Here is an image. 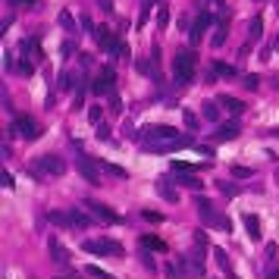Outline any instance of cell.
Masks as SVG:
<instances>
[{
  "mask_svg": "<svg viewBox=\"0 0 279 279\" xmlns=\"http://www.w3.org/2000/svg\"><path fill=\"white\" fill-rule=\"evenodd\" d=\"M195 54L191 50H179L176 57H172V78H176V85H191V78H195Z\"/></svg>",
  "mask_w": 279,
  "mask_h": 279,
  "instance_id": "6da1fadb",
  "label": "cell"
},
{
  "mask_svg": "<svg viewBox=\"0 0 279 279\" xmlns=\"http://www.w3.org/2000/svg\"><path fill=\"white\" fill-rule=\"evenodd\" d=\"M10 135H19V138H25V141H35V138H41V125H38L31 116H16L13 125H10Z\"/></svg>",
  "mask_w": 279,
  "mask_h": 279,
  "instance_id": "7a4b0ae2",
  "label": "cell"
},
{
  "mask_svg": "<svg viewBox=\"0 0 279 279\" xmlns=\"http://www.w3.org/2000/svg\"><path fill=\"white\" fill-rule=\"evenodd\" d=\"M191 135H179V138H170V141H144V151L151 154H170V151H182V148H191Z\"/></svg>",
  "mask_w": 279,
  "mask_h": 279,
  "instance_id": "3957f363",
  "label": "cell"
},
{
  "mask_svg": "<svg viewBox=\"0 0 279 279\" xmlns=\"http://www.w3.org/2000/svg\"><path fill=\"white\" fill-rule=\"evenodd\" d=\"M85 251H88V254H110V257H119L123 254V245L119 242H113V238H88V242L82 245Z\"/></svg>",
  "mask_w": 279,
  "mask_h": 279,
  "instance_id": "277c9868",
  "label": "cell"
},
{
  "mask_svg": "<svg viewBox=\"0 0 279 279\" xmlns=\"http://www.w3.org/2000/svg\"><path fill=\"white\" fill-rule=\"evenodd\" d=\"M35 172H38V176H63V172H66V160L57 157V154H44V157L35 160Z\"/></svg>",
  "mask_w": 279,
  "mask_h": 279,
  "instance_id": "5b68a950",
  "label": "cell"
},
{
  "mask_svg": "<svg viewBox=\"0 0 279 279\" xmlns=\"http://www.w3.org/2000/svg\"><path fill=\"white\" fill-rule=\"evenodd\" d=\"M113 82H116L113 69H110V66H104V69L97 72V78H94V85H91V91H94L97 97H101V94H107V97H110L113 91H116V88H113Z\"/></svg>",
  "mask_w": 279,
  "mask_h": 279,
  "instance_id": "8992f818",
  "label": "cell"
},
{
  "mask_svg": "<svg viewBox=\"0 0 279 279\" xmlns=\"http://www.w3.org/2000/svg\"><path fill=\"white\" fill-rule=\"evenodd\" d=\"M141 135H144V141H170V138H179L172 125H144Z\"/></svg>",
  "mask_w": 279,
  "mask_h": 279,
  "instance_id": "52a82bcc",
  "label": "cell"
},
{
  "mask_svg": "<svg viewBox=\"0 0 279 279\" xmlns=\"http://www.w3.org/2000/svg\"><path fill=\"white\" fill-rule=\"evenodd\" d=\"M76 170L85 176V182H91V185H101V172H97V167H94V163H91L85 154H78V157H76Z\"/></svg>",
  "mask_w": 279,
  "mask_h": 279,
  "instance_id": "ba28073f",
  "label": "cell"
},
{
  "mask_svg": "<svg viewBox=\"0 0 279 279\" xmlns=\"http://www.w3.org/2000/svg\"><path fill=\"white\" fill-rule=\"evenodd\" d=\"M85 207H88V214L94 217V220H104V223H119V214H116V210H110L107 204H97V201H85Z\"/></svg>",
  "mask_w": 279,
  "mask_h": 279,
  "instance_id": "9c48e42d",
  "label": "cell"
},
{
  "mask_svg": "<svg viewBox=\"0 0 279 279\" xmlns=\"http://www.w3.org/2000/svg\"><path fill=\"white\" fill-rule=\"evenodd\" d=\"M47 251H50V257H54V264H60V267H69V251L60 245V238L57 235H50L47 238Z\"/></svg>",
  "mask_w": 279,
  "mask_h": 279,
  "instance_id": "30bf717a",
  "label": "cell"
},
{
  "mask_svg": "<svg viewBox=\"0 0 279 279\" xmlns=\"http://www.w3.org/2000/svg\"><path fill=\"white\" fill-rule=\"evenodd\" d=\"M210 22H214V16L210 13H201V16L195 19V25H191V31H188V38H191V44H198L204 38V31L210 29Z\"/></svg>",
  "mask_w": 279,
  "mask_h": 279,
  "instance_id": "8fae6325",
  "label": "cell"
},
{
  "mask_svg": "<svg viewBox=\"0 0 279 279\" xmlns=\"http://www.w3.org/2000/svg\"><path fill=\"white\" fill-rule=\"evenodd\" d=\"M242 223H245V232H248L251 242H261V220H257L254 214H245Z\"/></svg>",
  "mask_w": 279,
  "mask_h": 279,
  "instance_id": "7c38bea8",
  "label": "cell"
},
{
  "mask_svg": "<svg viewBox=\"0 0 279 279\" xmlns=\"http://www.w3.org/2000/svg\"><path fill=\"white\" fill-rule=\"evenodd\" d=\"M172 182L185 185V188H201V179H198L195 172H172Z\"/></svg>",
  "mask_w": 279,
  "mask_h": 279,
  "instance_id": "4fadbf2b",
  "label": "cell"
},
{
  "mask_svg": "<svg viewBox=\"0 0 279 279\" xmlns=\"http://www.w3.org/2000/svg\"><path fill=\"white\" fill-rule=\"evenodd\" d=\"M94 41H97V44H101V47H104V50H110V47H113V44H116V38H113V35H110V29H107V25H97V29H94Z\"/></svg>",
  "mask_w": 279,
  "mask_h": 279,
  "instance_id": "5bb4252c",
  "label": "cell"
},
{
  "mask_svg": "<svg viewBox=\"0 0 279 279\" xmlns=\"http://www.w3.org/2000/svg\"><path fill=\"white\" fill-rule=\"evenodd\" d=\"M195 210H198V214H201V220H204V223H207V220H210V217H214V214H217V210H214V204H210V201H207V198H201V195H198V198H195Z\"/></svg>",
  "mask_w": 279,
  "mask_h": 279,
  "instance_id": "9a60e30c",
  "label": "cell"
},
{
  "mask_svg": "<svg viewBox=\"0 0 279 279\" xmlns=\"http://www.w3.org/2000/svg\"><path fill=\"white\" fill-rule=\"evenodd\" d=\"M261 35H264V16H254V19H251V25H248V41L257 44V41H261Z\"/></svg>",
  "mask_w": 279,
  "mask_h": 279,
  "instance_id": "2e32d148",
  "label": "cell"
},
{
  "mask_svg": "<svg viewBox=\"0 0 279 279\" xmlns=\"http://www.w3.org/2000/svg\"><path fill=\"white\" fill-rule=\"evenodd\" d=\"M201 116L207 119V123H217V119H220V104L217 101H204L201 104Z\"/></svg>",
  "mask_w": 279,
  "mask_h": 279,
  "instance_id": "e0dca14e",
  "label": "cell"
},
{
  "mask_svg": "<svg viewBox=\"0 0 279 279\" xmlns=\"http://www.w3.org/2000/svg\"><path fill=\"white\" fill-rule=\"evenodd\" d=\"M214 138H217V141H232V138H238V125H235V123L220 125V129L214 132Z\"/></svg>",
  "mask_w": 279,
  "mask_h": 279,
  "instance_id": "ac0fdd59",
  "label": "cell"
},
{
  "mask_svg": "<svg viewBox=\"0 0 279 279\" xmlns=\"http://www.w3.org/2000/svg\"><path fill=\"white\" fill-rule=\"evenodd\" d=\"M217 104H220V107H226V113H242V110H245V104L238 101V97H232V94H223Z\"/></svg>",
  "mask_w": 279,
  "mask_h": 279,
  "instance_id": "d6986e66",
  "label": "cell"
},
{
  "mask_svg": "<svg viewBox=\"0 0 279 279\" xmlns=\"http://www.w3.org/2000/svg\"><path fill=\"white\" fill-rule=\"evenodd\" d=\"M97 167H101L104 172H110L113 179H129V172H125V167H116V163H107V160H101Z\"/></svg>",
  "mask_w": 279,
  "mask_h": 279,
  "instance_id": "ffe728a7",
  "label": "cell"
},
{
  "mask_svg": "<svg viewBox=\"0 0 279 279\" xmlns=\"http://www.w3.org/2000/svg\"><path fill=\"white\" fill-rule=\"evenodd\" d=\"M141 248H151V251H167V245H163V238H157V235H141Z\"/></svg>",
  "mask_w": 279,
  "mask_h": 279,
  "instance_id": "44dd1931",
  "label": "cell"
},
{
  "mask_svg": "<svg viewBox=\"0 0 279 279\" xmlns=\"http://www.w3.org/2000/svg\"><path fill=\"white\" fill-rule=\"evenodd\" d=\"M226 29H229V22H226V19H223V22H220V25H217V35H214V38H210V44H214V47H223V41H226V35H229V31H226Z\"/></svg>",
  "mask_w": 279,
  "mask_h": 279,
  "instance_id": "7402d4cb",
  "label": "cell"
},
{
  "mask_svg": "<svg viewBox=\"0 0 279 279\" xmlns=\"http://www.w3.org/2000/svg\"><path fill=\"white\" fill-rule=\"evenodd\" d=\"M69 223L78 226V229H85V226H88V217H85L78 207H69Z\"/></svg>",
  "mask_w": 279,
  "mask_h": 279,
  "instance_id": "603a6c76",
  "label": "cell"
},
{
  "mask_svg": "<svg viewBox=\"0 0 279 279\" xmlns=\"http://www.w3.org/2000/svg\"><path fill=\"white\" fill-rule=\"evenodd\" d=\"M57 22L63 25L66 31H76V19H72V13H69V10H63V13H60V16H57Z\"/></svg>",
  "mask_w": 279,
  "mask_h": 279,
  "instance_id": "cb8c5ba5",
  "label": "cell"
},
{
  "mask_svg": "<svg viewBox=\"0 0 279 279\" xmlns=\"http://www.w3.org/2000/svg\"><path fill=\"white\" fill-rule=\"evenodd\" d=\"M167 25H170V10L167 6H157V29L167 31Z\"/></svg>",
  "mask_w": 279,
  "mask_h": 279,
  "instance_id": "d4e9b609",
  "label": "cell"
},
{
  "mask_svg": "<svg viewBox=\"0 0 279 279\" xmlns=\"http://www.w3.org/2000/svg\"><path fill=\"white\" fill-rule=\"evenodd\" d=\"M157 191H160V195H163V198H167V201H176V198H179V195H176V191H172V188H170V185H167V179H157Z\"/></svg>",
  "mask_w": 279,
  "mask_h": 279,
  "instance_id": "484cf974",
  "label": "cell"
},
{
  "mask_svg": "<svg viewBox=\"0 0 279 279\" xmlns=\"http://www.w3.org/2000/svg\"><path fill=\"white\" fill-rule=\"evenodd\" d=\"M110 54L116 57V60H129V47H125L123 41H116V44H113V47H110Z\"/></svg>",
  "mask_w": 279,
  "mask_h": 279,
  "instance_id": "4316f807",
  "label": "cell"
},
{
  "mask_svg": "<svg viewBox=\"0 0 279 279\" xmlns=\"http://www.w3.org/2000/svg\"><path fill=\"white\" fill-rule=\"evenodd\" d=\"M85 273L88 276H94V279H113L107 270H101V267H94V264H88V267H85Z\"/></svg>",
  "mask_w": 279,
  "mask_h": 279,
  "instance_id": "83f0119b",
  "label": "cell"
},
{
  "mask_svg": "<svg viewBox=\"0 0 279 279\" xmlns=\"http://www.w3.org/2000/svg\"><path fill=\"white\" fill-rule=\"evenodd\" d=\"M47 217H50V223H57V226H72V223H69V214H60V210H50Z\"/></svg>",
  "mask_w": 279,
  "mask_h": 279,
  "instance_id": "f1b7e54d",
  "label": "cell"
},
{
  "mask_svg": "<svg viewBox=\"0 0 279 279\" xmlns=\"http://www.w3.org/2000/svg\"><path fill=\"white\" fill-rule=\"evenodd\" d=\"M214 69L220 72L223 78H235V69H232V66H226V63H220V60H217V63H214Z\"/></svg>",
  "mask_w": 279,
  "mask_h": 279,
  "instance_id": "f546056e",
  "label": "cell"
},
{
  "mask_svg": "<svg viewBox=\"0 0 279 279\" xmlns=\"http://www.w3.org/2000/svg\"><path fill=\"white\" fill-rule=\"evenodd\" d=\"M232 176H235V179H251L254 170H251V167H232Z\"/></svg>",
  "mask_w": 279,
  "mask_h": 279,
  "instance_id": "4dcf8cb0",
  "label": "cell"
},
{
  "mask_svg": "<svg viewBox=\"0 0 279 279\" xmlns=\"http://www.w3.org/2000/svg\"><path fill=\"white\" fill-rule=\"evenodd\" d=\"M214 257H217V264H220L223 270H229V257H226V251H223V248H214Z\"/></svg>",
  "mask_w": 279,
  "mask_h": 279,
  "instance_id": "1f68e13d",
  "label": "cell"
},
{
  "mask_svg": "<svg viewBox=\"0 0 279 279\" xmlns=\"http://www.w3.org/2000/svg\"><path fill=\"white\" fill-rule=\"evenodd\" d=\"M242 85H245V88H248V91H254L257 85H261V78H257L254 72H251V76H245V78H242Z\"/></svg>",
  "mask_w": 279,
  "mask_h": 279,
  "instance_id": "d6a6232c",
  "label": "cell"
},
{
  "mask_svg": "<svg viewBox=\"0 0 279 279\" xmlns=\"http://www.w3.org/2000/svg\"><path fill=\"white\" fill-rule=\"evenodd\" d=\"M182 119H185V125H188V129H198V116L191 110H182Z\"/></svg>",
  "mask_w": 279,
  "mask_h": 279,
  "instance_id": "836d02e7",
  "label": "cell"
},
{
  "mask_svg": "<svg viewBox=\"0 0 279 279\" xmlns=\"http://www.w3.org/2000/svg\"><path fill=\"white\" fill-rule=\"evenodd\" d=\"M88 119H91L94 125H101V123H104V113H101V107H91V110H88Z\"/></svg>",
  "mask_w": 279,
  "mask_h": 279,
  "instance_id": "e575fe53",
  "label": "cell"
},
{
  "mask_svg": "<svg viewBox=\"0 0 279 279\" xmlns=\"http://www.w3.org/2000/svg\"><path fill=\"white\" fill-rule=\"evenodd\" d=\"M60 88H63V91L72 88V72H60Z\"/></svg>",
  "mask_w": 279,
  "mask_h": 279,
  "instance_id": "d590c367",
  "label": "cell"
},
{
  "mask_svg": "<svg viewBox=\"0 0 279 279\" xmlns=\"http://www.w3.org/2000/svg\"><path fill=\"white\" fill-rule=\"evenodd\" d=\"M154 6V0H141V19H138V25H144V19H148V10Z\"/></svg>",
  "mask_w": 279,
  "mask_h": 279,
  "instance_id": "8d00e7d4",
  "label": "cell"
},
{
  "mask_svg": "<svg viewBox=\"0 0 279 279\" xmlns=\"http://www.w3.org/2000/svg\"><path fill=\"white\" fill-rule=\"evenodd\" d=\"M195 245H198V248L207 245V232H204V229H195Z\"/></svg>",
  "mask_w": 279,
  "mask_h": 279,
  "instance_id": "74e56055",
  "label": "cell"
},
{
  "mask_svg": "<svg viewBox=\"0 0 279 279\" xmlns=\"http://www.w3.org/2000/svg\"><path fill=\"white\" fill-rule=\"evenodd\" d=\"M220 191H223V195H238V188H235V185H232V182H220Z\"/></svg>",
  "mask_w": 279,
  "mask_h": 279,
  "instance_id": "f35d334b",
  "label": "cell"
},
{
  "mask_svg": "<svg viewBox=\"0 0 279 279\" xmlns=\"http://www.w3.org/2000/svg\"><path fill=\"white\" fill-rule=\"evenodd\" d=\"M141 217H144V220H151V223H160V220H163L157 210H141Z\"/></svg>",
  "mask_w": 279,
  "mask_h": 279,
  "instance_id": "ab89813d",
  "label": "cell"
},
{
  "mask_svg": "<svg viewBox=\"0 0 279 279\" xmlns=\"http://www.w3.org/2000/svg\"><path fill=\"white\" fill-rule=\"evenodd\" d=\"M94 135L101 138V141H110V129H107V125H104V123L97 125V132H94Z\"/></svg>",
  "mask_w": 279,
  "mask_h": 279,
  "instance_id": "60d3db41",
  "label": "cell"
},
{
  "mask_svg": "<svg viewBox=\"0 0 279 279\" xmlns=\"http://www.w3.org/2000/svg\"><path fill=\"white\" fill-rule=\"evenodd\" d=\"M110 110H113V113H119V110H123V104H119V94H116V91L110 94Z\"/></svg>",
  "mask_w": 279,
  "mask_h": 279,
  "instance_id": "b9f144b4",
  "label": "cell"
},
{
  "mask_svg": "<svg viewBox=\"0 0 279 279\" xmlns=\"http://www.w3.org/2000/svg\"><path fill=\"white\" fill-rule=\"evenodd\" d=\"M72 50H76V41H63V47H60V54H63V57H69Z\"/></svg>",
  "mask_w": 279,
  "mask_h": 279,
  "instance_id": "7bdbcfd3",
  "label": "cell"
},
{
  "mask_svg": "<svg viewBox=\"0 0 279 279\" xmlns=\"http://www.w3.org/2000/svg\"><path fill=\"white\" fill-rule=\"evenodd\" d=\"M19 69H22L25 76H31V72H35V66H31V60H22V63H19Z\"/></svg>",
  "mask_w": 279,
  "mask_h": 279,
  "instance_id": "ee69618b",
  "label": "cell"
},
{
  "mask_svg": "<svg viewBox=\"0 0 279 279\" xmlns=\"http://www.w3.org/2000/svg\"><path fill=\"white\" fill-rule=\"evenodd\" d=\"M138 69H141V72H148V76H151V72H154V66H151L148 60H138Z\"/></svg>",
  "mask_w": 279,
  "mask_h": 279,
  "instance_id": "f6af8a7d",
  "label": "cell"
},
{
  "mask_svg": "<svg viewBox=\"0 0 279 279\" xmlns=\"http://www.w3.org/2000/svg\"><path fill=\"white\" fill-rule=\"evenodd\" d=\"M141 264H144V267H151V270H154V257L148 254V248H144V254H141Z\"/></svg>",
  "mask_w": 279,
  "mask_h": 279,
  "instance_id": "bcb514c9",
  "label": "cell"
},
{
  "mask_svg": "<svg viewBox=\"0 0 279 279\" xmlns=\"http://www.w3.org/2000/svg\"><path fill=\"white\" fill-rule=\"evenodd\" d=\"M198 154H204V157H214V148H207V144H198Z\"/></svg>",
  "mask_w": 279,
  "mask_h": 279,
  "instance_id": "7dc6e473",
  "label": "cell"
},
{
  "mask_svg": "<svg viewBox=\"0 0 279 279\" xmlns=\"http://www.w3.org/2000/svg\"><path fill=\"white\" fill-rule=\"evenodd\" d=\"M13 185H16L13 182V172H3V188H13Z\"/></svg>",
  "mask_w": 279,
  "mask_h": 279,
  "instance_id": "c3c4849f",
  "label": "cell"
},
{
  "mask_svg": "<svg viewBox=\"0 0 279 279\" xmlns=\"http://www.w3.org/2000/svg\"><path fill=\"white\" fill-rule=\"evenodd\" d=\"M10 3H13V6H19V3H25V6H29V3H35V0H10Z\"/></svg>",
  "mask_w": 279,
  "mask_h": 279,
  "instance_id": "681fc988",
  "label": "cell"
},
{
  "mask_svg": "<svg viewBox=\"0 0 279 279\" xmlns=\"http://www.w3.org/2000/svg\"><path fill=\"white\" fill-rule=\"evenodd\" d=\"M267 279H279V270H270V273H267Z\"/></svg>",
  "mask_w": 279,
  "mask_h": 279,
  "instance_id": "f907efd6",
  "label": "cell"
},
{
  "mask_svg": "<svg viewBox=\"0 0 279 279\" xmlns=\"http://www.w3.org/2000/svg\"><path fill=\"white\" fill-rule=\"evenodd\" d=\"M276 44H279V38H276Z\"/></svg>",
  "mask_w": 279,
  "mask_h": 279,
  "instance_id": "816d5d0a",
  "label": "cell"
}]
</instances>
